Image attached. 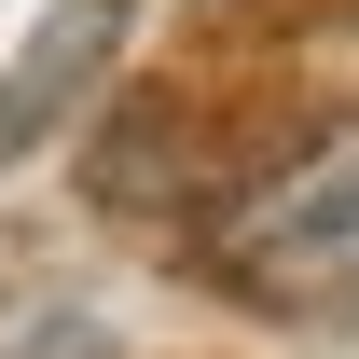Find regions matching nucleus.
Here are the masks:
<instances>
[{
    "label": "nucleus",
    "instance_id": "1",
    "mask_svg": "<svg viewBox=\"0 0 359 359\" xmlns=\"http://www.w3.org/2000/svg\"><path fill=\"white\" fill-rule=\"evenodd\" d=\"M208 276L263 318H346L359 304V111L318 125L290 166H263L208 235Z\"/></svg>",
    "mask_w": 359,
    "mask_h": 359
},
{
    "label": "nucleus",
    "instance_id": "2",
    "mask_svg": "<svg viewBox=\"0 0 359 359\" xmlns=\"http://www.w3.org/2000/svg\"><path fill=\"white\" fill-rule=\"evenodd\" d=\"M111 55H125V0H55V14H42V42L14 55V83H0V166H14L28 138L69 125V97H83Z\"/></svg>",
    "mask_w": 359,
    "mask_h": 359
}]
</instances>
